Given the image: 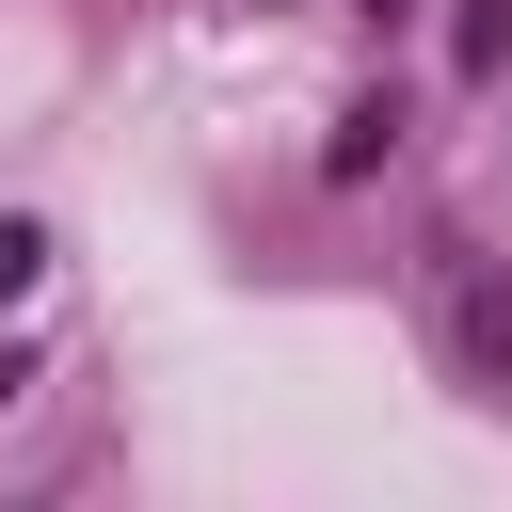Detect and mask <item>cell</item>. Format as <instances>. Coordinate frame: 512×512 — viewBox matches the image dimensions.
I'll return each mask as SVG.
<instances>
[{
  "instance_id": "2",
  "label": "cell",
  "mask_w": 512,
  "mask_h": 512,
  "mask_svg": "<svg viewBox=\"0 0 512 512\" xmlns=\"http://www.w3.org/2000/svg\"><path fill=\"white\" fill-rule=\"evenodd\" d=\"M384 160H400V96H352L336 144H320V176H384Z\"/></svg>"
},
{
  "instance_id": "4",
  "label": "cell",
  "mask_w": 512,
  "mask_h": 512,
  "mask_svg": "<svg viewBox=\"0 0 512 512\" xmlns=\"http://www.w3.org/2000/svg\"><path fill=\"white\" fill-rule=\"evenodd\" d=\"M368 16H400V0H368Z\"/></svg>"
},
{
  "instance_id": "1",
  "label": "cell",
  "mask_w": 512,
  "mask_h": 512,
  "mask_svg": "<svg viewBox=\"0 0 512 512\" xmlns=\"http://www.w3.org/2000/svg\"><path fill=\"white\" fill-rule=\"evenodd\" d=\"M416 304H432V368L464 400H512V256L464 240V224H432L416 240Z\"/></svg>"
},
{
  "instance_id": "3",
  "label": "cell",
  "mask_w": 512,
  "mask_h": 512,
  "mask_svg": "<svg viewBox=\"0 0 512 512\" xmlns=\"http://www.w3.org/2000/svg\"><path fill=\"white\" fill-rule=\"evenodd\" d=\"M32 288H48V224L16 208V224H0V304H32Z\"/></svg>"
}]
</instances>
